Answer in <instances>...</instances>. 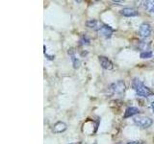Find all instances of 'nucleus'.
I'll list each match as a JSON object with an SVG mask.
<instances>
[{"label":"nucleus","instance_id":"f257e3e1","mask_svg":"<svg viewBox=\"0 0 154 144\" xmlns=\"http://www.w3.org/2000/svg\"><path fill=\"white\" fill-rule=\"evenodd\" d=\"M132 88L135 90V92L140 97H146L148 98L149 96L152 94V91L150 88L144 85L143 82L138 79V78H134L132 81Z\"/></svg>","mask_w":154,"mask_h":144},{"label":"nucleus","instance_id":"f03ea898","mask_svg":"<svg viewBox=\"0 0 154 144\" xmlns=\"http://www.w3.org/2000/svg\"><path fill=\"white\" fill-rule=\"evenodd\" d=\"M134 123L137 125L138 127L142 129H146L149 128L152 125L153 121L150 117L147 116H143V115H139V116H135L133 119Z\"/></svg>","mask_w":154,"mask_h":144},{"label":"nucleus","instance_id":"7ed1b4c3","mask_svg":"<svg viewBox=\"0 0 154 144\" xmlns=\"http://www.w3.org/2000/svg\"><path fill=\"white\" fill-rule=\"evenodd\" d=\"M125 89H126V86H125L124 81L119 80L116 83H113L112 85H110L109 90L113 94H122Z\"/></svg>","mask_w":154,"mask_h":144},{"label":"nucleus","instance_id":"20e7f679","mask_svg":"<svg viewBox=\"0 0 154 144\" xmlns=\"http://www.w3.org/2000/svg\"><path fill=\"white\" fill-rule=\"evenodd\" d=\"M139 35L140 37L142 38H148L149 36L151 35V27L149 25L148 23L144 22L143 24H141V26H140V29H139Z\"/></svg>","mask_w":154,"mask_h":144},{"label":"nucleus","instance_id":"39448f33","mask_svg":"<svg viewBox=\"0 0 154 144\" xmlns=\"http://www.w3.org/2000/svg\"><path fill=\"white\" fill-rule=\"evenodd\" d=\"M98 33L100 34V36H102L106 38H110L111 36L113 35L114 33V30L112 27H110L109 25H106V24H102L101 27L99 28L98 30Z\"/></svg>","mask_w":154,"mask_h":144},{"label":"nucleus","instance_id":"423d86ee","mask_svg":"<svg viewBox=\"0 0 154 144\" xmlns=\"http://www.w3.org/2000/svg\"><path fill=\"white\" fill-rule=\"evenodd\" d=\"M67 54H69V57H70V60L72 62L73 67H74V68H78V67L80 66L81 62H80V60L76 57V52H75V50L73 49V48H70V49H69V51H67Z\"/></svg>","mask_w":154,"mask_h":144},{"label":"nucleus","instance_id":"0eeeda50","mask_svg":"<svg viewBox=\"0 0 154 144\" xmlns=\"http://www.w3.org/2000/svg\"><path fill=\"white\" fill-rule=\"evenodd\" d=\"M98 60H99V62L101 66L103 67L104 69H107V70H111L113 69V64L112 62H111L107 57H104V56H99L98 57Z\"/></svg>","mask_w":154,"mask_h":144},{"label":"nucleus","instance_id":"6e6552de","mask_svg":"<svg viewBox=\"0 0 154 144\" xmlns=\"http://www.w3.org/2000/svg\"><path fill=\"white\" fill-rule=\"evenodd\" d=\"M66 128H67V126H66V124L65 122L58 121V122H56L54 125H53L52 131L54 133H56V134H61L63 132H65L66 130Z\"/></svg>","mask_w":154,"mask_h":144},{"label":"nucleus","instance_id":"1a4fd4ad","mask_svg":"<svg viewBox=\"0 0 154 144\" xmlns=\"http://www.w3.org/2000/svg\"><path fill=\"white\" fill-rule=\"evenodd\" d=\"M120 14L124 16L127 17H132V16H138V12L133 8H123L122 10H120Z\"/></svg>","mask_w":154,"mask_h":144},{"label":"nucleus","instance_id":"9d476101","mask_svg":"<svg viewBox=\"0 0 154 144\" xmlns=\"http://www.w3.org/2000/svg\"><path fill=\"white\" fill-rule=\"evenodd\" d=\"M140 113V110L136 107H129L125 110V112L123 115V118H128V117H132L134 115L139 114Z\"/></svg>","mask_w":154,"mask_h":144},{"label":"nucleus","instance_id":"9b49d317","mask_svg":"<svg viewBox=\"0 0 154 144\" xmlns=\"http://www.w3.org/2000/svg\"><path fill=\"white\" fill-rule=\"evenodd\" d=\"M87 26L89 28H91V29H94V30H99V28L101 27L102 24L99 23L97 20H95V19H90V20L87 21Z\"/></svg>","mask_w":154,"mask_h":144},{"label":"nucleus","instance_id":"f8f14e48","mask_svg":"<svg viewBox=\"0 0 154 144\" xmlns=\"http://www.w3.org/2000/svg\"><path fill=\"white\" fill-rule=\"evenodd\" d=\"M143 7L147 12L154 14V0H147V1H143Z\"/></svg>","mask_w":154,"mask_h":144},{"label":"nucleus","instance_id":"ddd939ff","mask_svg":"<svg viewBox=\"0 0 154 144\" xmlns=\"http://www.w3.org/2000/svg\"><path fill=\"white\" fill-rule=\"evenodd\" d=\"M139 49L143 50L142 52L144 51H149V48H150V42L148 41H139Z\"/></svg>","mask_w":154,"mask_h":144},{"label":"nucleus","instance_id":"4468645a","mask_svg":"<svg viewBox=\"0 0 154 144\" xmlns=\"http://www.w3.org/2000/svg\"><path fill=\"white\" fill-rule=\"evenodd\" d=\"M153 55V53L151 51H144V52H141V54H140V57L142 58V59H149V58H151Z\"/></svg>","mask_w":154,"mask_h":144},{"label":"nucleus","instance_id":"2eb2a0df","mask_svg":"<svg viewBox=\"0 0 154 144\" xmlns=\"http://www.w3.org/2000/svg\"><path fill=\"white\" fill-rule=\"evenodd\" d=\"M80 44L81 45H84V44H89V43H90V40H89V38H87L86 36H83V37H82L81 38V40H80Z\"/></svg>","mask_w":154,"mask_h":144},{"label":"nucleus","instance_id":"dca6fc26","mask_svg":"<svg viewBox=\"0 0 154 144\" xmlns=\"http://www.w3.org/2000/svg\"><path fill=\"white\" fill-rule=\"evenodd\" d=\"M126 144H143V143L140 142V141H129Z\"/></svg>","mask_w":154,"mask_h":144},{"label":"nucleus","instance_id":"f3484780","mask_svg":"<svg viewBox=\"0 0 154 144\" xmlns=\"http://www.w3.org/2000/svg\"><path fill=\"white\" fill-rule=\"evenodd\" d=\"M150 109H151V110H152V112H154V102H153V103H151V104H150Z\"/></svg>","mask_w":154,"mask_h":144},{"label":"nucleus","instance_id":"a211bd4d","mask_svg":"<svg viewBox=\"0 0 154 144\" xmlns=\"http://www.w3.org/2000/svg\"><path fill=\"white\" fill-rule=\"evenodd\" d=\"M73 144H81V141H79L78 143H73Z\"/></svg>","mask_w":154,"mask_h":144},{"label":"nucleus","instance_id":"6ab92c4d","mask_svg":"<svg viewBox=\"0 0 154 144\" xmlns=\"http://www.w3.org/2000/svg\"><path fill=\"white\" fill-rule=\"evenodd\" d=\"M94 144H97V143H96V142H94Z\"/></svg>","mask_w":154,"mask_h":144}]
</instances>
